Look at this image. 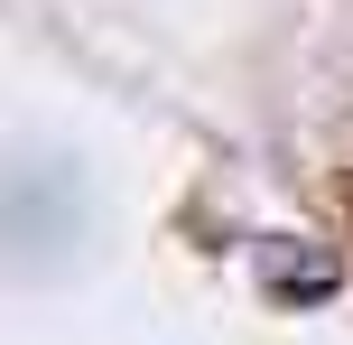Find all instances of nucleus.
Wrapping results in <instances>:
<instances>
[{
	"instance_id": "1",
	"label": "nucleus",
	"mask_w": 353,
	"mask_h": 345,
	"mask_svg": "<svg viewBox=\"0 0 353 345\" xmlns=\"http://www.w3.org/2000/svg\"><path fill=\"white\" fill-rule=\"evenodd\" d=\"M344 215H353V178H344Z\"/></svg>"
}]
</instances>
